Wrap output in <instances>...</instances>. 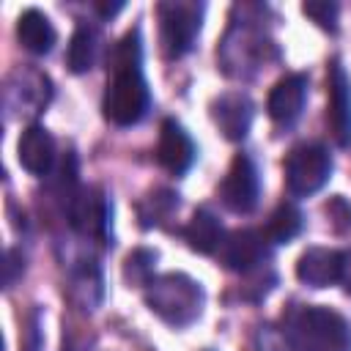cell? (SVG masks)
I'll return each instance as SVG.
<instances>
[{"mask_svg": "<svg viewBox=\"0 0 351 351\" xmlns=\"http://www.w3.org/2000/svg\"><path fill=\"white\" fill-rule=\"evenodd\" d=\"M203 5L197 3H162L159 5V38L167 58H181L192 49L200 33Z\"/></svg>", "mask_w": 351, "mask_h": 351, "instance_id": "5b68a950", "label": "cell"}, {"mask_svg": "<svg viewBox=\"0 0 351 351\" xmlns=\"http://www.w3.org/2000/svg\"><path fill=\"white\" fill-rule=\"evenodd\" d=\"M71 225L82 233H107L110 225V206L99 192H80L71 200Z\"/></svg>", "mask_w": 351, "mask_h": 351, "instance_id": "9a60e30c", "label": "cell"}, {"mask_svg": "<svg viewBox=\"0 0 351 351\" xmlns=\"http://www.w3.org/2000/svg\"><path fill=\"white\" fill-rule=\"evenodd\" d=\"M288 340L296 351H351V324L329 307L310 304L293 313Z\"/></svg>", "mask_w": 351, "mask_h": 351, "instance_id": "7a4b0ae2", "label": "cell"}, {"mask_svg": "<svg viewBox=\"0 0 351 351\" xmlns=\"http://www.w3.org/2000/svg\"><path fill=\"white\" fill-rule=\"evenodd\" d=\"M219 195H222V203L230 211H236V214H250L258 206L261 184H258V170H255V165H252L250 156L239 154L230 162L225 178H222Z\"/></svg>", "mask_w": 351, "mask_h": 351, "instance_id": "8992f818", "label": "cell"}, {"mask_svg": "<svg viewBox=\"0 0 351 351\" xmlns=\"http://www.w3.org/2000/svg\"><path fill=\"white\" fill-rule=\"evenodd\" d=\"M145 304L162 321H167L173 326H186L189 321H195L200 315L203 291L186 274H162L148 282Z\"/></svg>", "mask_w": 351, "mask_h": 351, "instance_id": "3957f363", "label": "cell"}, {"mask_svg": "<svg viewBox=\"0 0 351 351\" xmlns=\"http://www.w3.org/2000/svg\"><path fill=\"white\" fill-rule=\"evenodd\" d=\"M304 99H307V77L304 74H285L282 80L274 82L271 93H269V115L288 126L299 118L302 107H304Z\"/></svg>", "mask_w": 351, "mask_h": 351, "instance_id": "7c38bea8", "label": "cell"}, {"mask_svg": "<svg viewBox=\"0 0 351 351\" xmlns=\"http://www.w3.org/2000/svg\"><path fill=\"white\" fill-rule=\"evenodd\" d=\"M16 159L30 176H47L52 162H55V140H52V134L38 123L27 126L19 134Z\"/></svg>", "mask_w": 351, "mask_h": 351, "instance_id": "4fadbf2b", "label": "cell"}, {"mask_svg": "<svg viewBox=\"0 0 351 351\" xmlns=\"http://www.w3.org/2000/svg\"><path fill=\"white\" fill-rule=\"evenodd\" d=\"M299 282L310 288H326L343 280V252L326 247H310L296 261Z\"/></svg>", "mask_w": 351, "mask_h": 351, "instance_id": "30bf717a", "label": "cell"}, {"mask_svg": "<svg viewBox=\"0 0 351 351\" xmlns=\"http://www.w3.org/2000/svg\"><path fill=\"white\" fill-rule=\"evenodd\" d=\"M302 11L313 19V22H318L321 27H326V30H335L337 27V3H329V0H307V3H302Z\"/></svg>", "mask_w": 351, "mask_h": 351, "instance_id": "d6986e66", "label": "cell"}, {"mask_svg": "<svg viewBox=\"0 0 351 351\" xmlns=\"http://www.w3.org/2000/svg\"><path fill=\"white\" fill-rule=\"evenodd\" d=\"M266 233H258L252 228H244V230H233L222 247H219V258L228 269L233 271H250L255 266L263 263V258L269 255V247H266Z\"/></svg>", "mask_w": 351, "mask_h": 351, "instance_id": "ba28073f", "label": "cell"}, {"mask_svg": "<svg viewBox=\"0 0 351 351\" xmlns=\"http://www.w3.org/2000/svg\"><path fill=\"white\" fill-rule=\"evenodd\" d=\"M16 36H19L22 47L27 52H33V55H47L52 49L55 38H58L49 16L44 11H38V8H27V11L19 14V19H16Z\"/></svg>", "mask_w": 351, "mask_h": 351, "instance_id": "5bb4252c", "label": "cell"}, {"mask_svg": "<svg viewBox=\"0 0 351 351\" xmlns=\"http://www.w3.org/2000/svg\"><path fill=\"white\" fill-rule=\"evenodd\" d=\"M123 8V3H96V11L101 14V16H112V14H118Z\"/></svg>", "mask_w": 351, "mask_h": 351, "instance_id": "7402d4cb", "label": "cell"}, {"mask_svg": "<svg viewBox=\"0 0 351 351\" xmlns=\"http://www.w3.org/2000/svg\"><path fill=\"white\" fill-rule=\"evenodd\" d=\"M156 162L173 176L186 173L195 162V143L186 134V129L173 118L162 121L159 143H156Z\"/></svg>", "mask_w": 351, "mask_h": 351, "instance_id": "52a82bcc", "label": "cell"}, {"mask_svg": "<svg viewBox=\"0 0 351 351\" xmlns=\"http://www.w3.org/2000/svg\"><path fill=\"white\" fill-rule=\"evenodd\" d=\"M112 80L107 82L101 110L115 126H132L148 112V85L143 77V44L140 30H129L112 49Z\"/></svg>", "mask_w": 351, "mask_h": 351, "instance_id": "6da1fadb", "label": "cell"}, {"mask_svg": "<svg viewBox=\"0 0 351 351\" xmlns=\"http://www.w3.org/2000/svg\"><path fill=\"white\" fill-rule=\"evenodd\" d=\"M329 126L337 145H351V80L335 60L329 66Z\"/></svg>", "mask_w": 351, "mask_h": 351, "instance_id": "9c48e42d", "label": "cell"}, {"mask_svg": "<svg viewBox=\"0 0 351 351\" xmlns=\"http://www.w3.org/2000/svg\"><path fill=\"white\" fill-rule=\"evenodd\" d=\"M302 230V211L293 203H280L269 222H266V239L271 244H288L291 239H296Z\"/></svg>", "mask_w": 351, "mask_h": 351, "instance_id": "e0dca14e", "label": "cell"}, {"mask_svg": "<svg viewBox=\"0 0 351 351\" xmlns=\"http://www.w3.org/2000/svg\"><path fill=\"white\" fill-rule=\"evenodd\" d=\"M184 239H186V244H189L195 252L211 255L217 247H222V225H219V219H217L211 211L197 208V211L192 214L189 225L184 228Z\"/></svg>", "mask_w": 351, "mask_h": 351, "instance_id": "2e32d148", "label": "cell"}, {"mask_svg": "<svg viewBox=\"0 0 351 351\" xmlns=\"http://www.w3.org/2000/svg\"><path fill=\"white\" fill-rule=\"evenodd\" d=\"M69 69L74 74H82L93 66V58H96V41H93V33L85 27V25H77V30L71 33V41H69Z\"/></svg>", "mask_w": 351, "mask_h": 351, "instance_id": "ac0fdd59", "label": "cell"}, {"mask_svg": "<svg viewBox=\"0 0 351 351\" xmlns=\"http://www.w3.org/2000/svg\"><path fill=\"white\" fill-rule=\"evenodd\" d=\"M156 261V255L154 252H148V250H137V252H132L129 258H126V280H132V282H151L148 277H151V263Z\"/></svg>", "mask_w": 351, "mask_h": 351, "instance_id": "ffe728a7", "label": "cell"}, {"mask_svg": "<svg viewBox=\"0 0 351 351\" xmlns=\"http://www.w3.org/2000/svg\"><path fill=\"white\" fill-rule=\"evenodd\" d=\"M343 282L351 291V255H343Z\"/></svg>", "mask_w": 351, "mask_h": 351, "instance_id": "603a6c76", "label": "cell"}, {"mask_svg": "<svg viewBox=\"0 0 351 351\" xmlns=\"http://www.w3.org/2000/svg\"><path fill=\"white\" fill-rule=\"evenodd\" d=\"M145 203L151 206V211H145V214H140V217H143V225L148 228V225H156V222H162V219H165V217L173 211V206H176V197H173L170 192H156V195H151Z\"/></svg>", "mask_w": 351, "mask_h": 351, "instance_id": "44dd1931", "label": "cell"}, {"mask_svg": "<svg viewBox=\"0 0 351 351\" xmlns=\"http://www.w3.org/2000/svg\"><path fill=\"white\" fill-rule=\"evenodd\" d=\"M332 176V156L321 143L296 145L285 159V184L291 195H313Z\"/></svg>", "mask_w": 351, "mask_h": 351, "instance_id": "277c9868", "label": "cell"}, {"mask_svg": "<svg viewBox=\"0 0 351 351\" xmlns=\"http://www.w3.org/2000/svg\"><path fill=\"white\" fill-rule=\"evenodd\" d=\"M211 118L228 140H244L252 126V101L244 93H222L211 104Z\"/></svg>", "mask_w": 351, "mask_h": 351, "instance_id": "8fae6325", "label": "cell"}]
</instances>
